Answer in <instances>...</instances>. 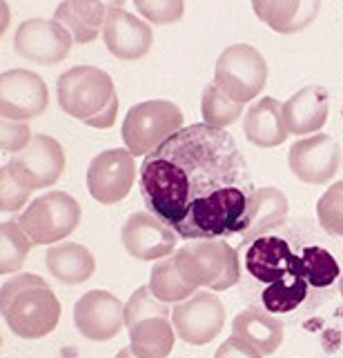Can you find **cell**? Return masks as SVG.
<instances>
[{
	"mask_svg": "<svg viewBox=\"0 0 343 358\" xmlns=\"http://www.w3.org/2000/svg\"><path fill=\"white\" fill-rule=\"evenodd\" d=\"M139 185L147 212L186 241L243 234L256 192L237 141L205 122L183 127L147 156Z\"/></svg>",
	"mask_w": 343,
	"mask_h": 358,
	"instance_id": "obj_1",
	"label": "cell"
},
{
	"mask_svg": "<svg viewBox=\"0 0 343 358\" xmlns=\"http://www.w3.org/2000/svg\"><path fill=\"white\" fill-rule=\"evenodd\" d=\"M0 312L16 336L36 341L58 327L60 303L45 278L16 274L0 289Z\"/></svg>",
	"mask_w": 343,
	"mask_h": 358,
	"instance_id": "obj_2",
	"label": "cell"
},
{
	"mask_svg": "<svg viewBox=\"0 0 343 358\" xmlns=\"http://www.w3.org/2000/svg\"><path fill=\"white\" fill-rule=\"evenodd\" d=\"M60 109L94 129H109L116 122L118 96L107 71L78 65L60 73L56 85Z\"/></svg>",
	"mask_w": 343,
	"mask_h": 358,
	"instance_id": "obj_3",
	"label": "cell"
},
{
	"mask_svg": "<svg viewBox=\"0 0 343 358\" xmlns=\"http://www.w3.org/2000/svg\"><path fill=\"white\" fill-rule=\"evenodd\" d=\"M174 263L190 285L225 292L241 278L239 254L225 241H190L174 252Z\"/></svg>",
	"mask_w": 343,
	"mask_h": 358,
	"instance_id": "obj_4",
	"label": "cell"
},
{
	"mask_svg": "<svg viewBox=\"0 0 343 358\" xmlns=\"http://www.w3.org/2000/svg\"><path fill=\"white\" fill-rule=\"evenodd\" d=\"M181 129L183 112L178 105L169 101H145L134 105L127 112L120 136L122 143H125V150L134 158H147Z\"/></svg>",
	"mask_w": 343,
	"mask_h": 358,
	"instance_id": "obj_5",
	"label": "cell"
},
{
	"mask_svg": "<svg viewBox=\"0 0 343 358\" xmlns=\"http://www.w3.org/2000/svg\"><path fill=\"white\" fill-rule=\"evenodd\" d=\"M267 83V63L256 47L239 43L223 49L216 58L214 85L232 101L245 105L256 98Z\"/></svg>",
	"mask_w": 343,
	"mask_h": 358,
	"instance_id": "obj_6",
	"label": "cell"
},
{
	"mask_svg": "<svg viewBox=\"0 0 343 358\" xmlns=\"http://www.w3.org/2000/svg\"><path fill=\"white\" fill-rule=\"evenodd\" d=\"M80 223V205L67 192H49L18 216V225L34 245H54L65 241Z\"/></svg>",
	"mask_w": 343,
	"mask_h": 358,
	"instance_id": "obj_7",
	"label": "cell"
},
{
	"mask_svg": "<svg viewBox=\"0 0 343 358\" xmlns=\"http://www.w3.org/2000/svg\"><path fill=\"white\" fill-rule=\"evenodd\" d=\"M172 325L183 343L207 345L212 343L225 325V310L214 292H196L188 301L174 305Z\"/></svg>",
	"mask_w": 343,
	"mask_h": 358,
	"instance_id": "obj_8",
	"label": "cell"
},
{
	"mask_svg": "<svg viewBox=\"0 0 343 358\" xmlns=\"http://www.w3.org/2000/svg\"><path fill=\"white\" fill-rule=\"evenodd\" d=\"M11 171L29 192L52 187L65 169V152L52 136L36 134L22 152L9 158Z\"/></svg>",
	"mask_w": 343,
	"mask_h": 358,
	"instance_id": "obj_9",
	"label": "cell"
},
{
	"mask_svg": "<svg viewBox=\"0 0 343 358\" xmlns=\"http://www.w3.org/2000/svg\"><path fill=\"white\" fill-rule=\"evenodd\" d=\"M136 180V163L125 150H107L98 154L88 167V192L101 205H116L132 192Z\"/></svg>",
	"mask_w": 343,
	"mask_h": 358,
	"instance_id": "obj_10",
	"label": "cell"
},
{
	"mask_svg": "<svg viewBox=\"0 0 343 358\" xmlns=\"http://www.w3.org/2000/svg\"><path fill=\"white\" fill-rule=\"evenodd\" d=\"M49 105L45 80L29 69H7L0 73V116L24 122L41 116Z\"/></svg>",
	"mask_w": 343,
	"mask_h": 358,
	"instance_id": "obj_11",
	"label": "cell"
},
{
	"mask_svg": "<svg viewBox=\"0 0 343 358\" xmlns=\"http://www.w3.org/2000/svg\"><path fill=\"white\" fill-rule=\"evenodd\" d=\"M74 38L56 20L29 18L18 24L14 36L16 54L36 65H56L71 52Z\"/></svg>",
	"mask_w": 343,
	"mask_h": 358,
	"instance_id": "obj_12",
	"label": "cell"
},
{
	"mask_svg": "<svg viewBox=\"0 0 343 358\" xmlns=\"http://www.w3.org/2000/svg\"><path fill=\"white\" fill-rule=\"evenodd\" d=\"M288 163L292 174L301 182L326 185L337 176L343 154L330 134H312L308 138H299L290 147Z\"/></svg>",
	"mask_w": 343,
	"mask_h": 358,
	"instance_id": "obj_13",
	"label": "cell"
},
{
	"mask_svg": "<svg viewBox=\"0 0 343 358\" xmlns=\"http://www.w3.org/2000/svg\"><path fill=\"white\" fill-rule=\"evenodd\" d=\"M74 323L85 338L94 343L112 341L125 325V305L105 289H92L74 305Z\"/></svg>",
	"mask_w": 343,
	"mask_h": 358,
	"instance_id": "obj_14",
	"label": "cell"
},
{
	"mask_svg": "<svg viewBox=\"0 0 343 358\" xmlns=\"http://www.w3.org/2000/svg\"><path fill=\"white\" fill-rule=\"evenodd\" d=\"M176 231L150 212H134L120 229L125 252L139 261H163L176 252Z\"/></svg>",
	"mask_w": 343,
	"mask_h": 358,
	"instance_id": "obj_15",
	"label": "cell"
},
{
	"mask_svg": "<svg viewBox=\"0 0 343 358\" xmlns=\"http://www.w3.org/2000/svg\"><path fill=\"white\" fill-rule=\"evenodd\" d=\"M152 41L150 24L118 5H109L103 27V43L109 54L120 60H139L150 52Z\"/></svg>",
	"mask_w": 343,
	"mask_h": 358,
	"instance_id": "obj_16",
	"label": "cell"
},
{
	"mask_svg": "<svg viewBox=\"0 0 343 358\" xmlns=\"http://www.w3.org/2000/svg\"><path fill=\"white\" fill-rule=\"evenodd\" d=\"M299 267L301 258L279 236L256 238L245 252V269L250 271V276L265 282V285H272V282L290 276Z\"/></svg>",
	"mask_w": 343,
	"mask_h": 358,
	"instance_id": "obj_17",
	"label": "cell"
},
{
	"mask_svg": "<svg viewBox=\"0 0 343 358\" xmlns=\"http://www.w3.org/2000/svg\"><path fill=\"white\" fill-rule=\"evenodd\" d=\"M330 114V98L328 92L318 85L303 87L294 94L290 101L284 103V120L288 134L305 136L316 134L326 125Z\"/></svg>",
	"mask_w": 343,
	"mask_h": 358,
	"instance_id": "obj_18",
	"label": "cell"
},
{
	"mask_svg": "<svg viewBox=\"0 0 343 358\" xmlns=\"http://www.w3.org/2000/svg\"><path fill=\"white\" fill-rule=\"evenodd\" d=\"M243 134L254 147H261V150H272V147L284 145L290 136L284 120V103L270 96L261 98L245 114Z\"/></svg>",
	"mask_w": 343,
	"mask_h": 358,
	"instance_id": "obj_19",
	"label": "cell"
},
{
	"mask_svg": "<svg viewBox=\"0 0 343 358\" xmlns=\"http://www.w3.org/2000/svg\"><path fill=\"white\" fill-rule=\"evenodd\" d=\"M290 212L288 196L276 187H259L248 203L243 220V241L250 236L261 238L265 231L286 225Z\"/></svg>",
	"mask_w": 343,
	"mask_h": 358,
	"instance_id": "obj_20",
	"label": "cell"
},
{
	"mask_svg": "<svg viewBox=\"0 0 343 358\" xmlns=\"http://www.w3.org/2000/svg\"><path fill=\"white\" fill-rule=\"evenodd\" d=\"M130 348L139 358H167L174 350L176 329L167 314H152L127 327Z\"/></svg>",
	"mask_w": 343,
	"mask_h": 358,
	"instance_id": "obj_21",
	"label": "cell"
},
{
	"mask_svg": "<svg viewBox=\"0 0 343 358\" xmlns=\"http://www.w3.org/2000/svg\"><path fill=\"white\" fill-rule=\"evenodd\" d=\"M232 334L252 345L261 356H267L281 348L286 331H284V323L270 312L245 310L232 323Z\"/></svg>",
	"mask_w": 343,
	"mask_h": 358,
	"instance_id": "obj_22",
	"label": "cell"
},
{
	"mask_svg": "<svg viewBox=\"0 0 343 358\" xmlns=\"http://www.w3.org/2000/svg\"><path fill=\"white\" fill-rule=\"evenodd\" d=\"M45 263L52 276L65 285H80V282L90 280L96 271L94 254L78 243L52 245L45 254Z\"/></svg>",
	"mask_w": 343,
	"mask_h": 358,
	"instance_id": "obj_23",
	"label": "cell"
},
{
	"mask_svg": "<svg viewBox=\"0 0 343 358\" xmlns=\"http://www.w3.org/2000/svg\"><path fill=\"white\" fill-rule=\"evenodd\" d=\"M109 5L103 3H60L54 20L69 31L74 43L88 45L103 34Z\"/></svg>",
	"mask_w": 343,
	"mask_h": 358,
	"instance_id": "obj_24",
	"label": "cell"
},
{
	"mask_svg": "<svg viewBox=\"0 0 343 358\" xmlns=\"http://www.w3.org/2000/svg\"><path fill=\"white\" fill-rule=\"evenodd\" d=\"M252 9L276 34H297L310 27L321 11V3H297V0L294 3H263V0H256L252 3Z\"/></svg>",
	"mask_w": 343,
	"mask_h": 358,
	"instance_id": "obj_25",
	"label": "cell"
},
{
	"mask_svg": "<svg viewBox=\"0 0 343 358\" xmlns=\"http://www.w3.org/2000/svg\"><path fill=\"white\" fill-rule=\"evenodd\" d=\"M150 292L156 296L161 303H183L188 301L190 296L196 294V289L190 285V282L181 276V271L174 263V254L163 258V261H158L154 267H152V274H150Z\"/></svg>",
	"mask_w": 343,
	"mask_h": 358,
	"instance_id": "obj_26",
	"label": "cell"
},
{
	"mask_svg": "<svg viewBox=\"0 0 343 358\" xmlns=\"http://www.w3.org/2000/svg\"><path fill=\"white\" fill-rule=\"evenodd\" d=\"M308 280L303 278L301 267L297 271H292L290 276L281 278L272 285H267L263 289V307L270 314H288L294 312L297 307L308 299Z\"/></svg>",
	"mask_w": 343,
	"mask_h": 358,
	"instance_id": "obj_27",
	"label": "cell"
},
{
	"mask_svg": "<svg viewBox=\"0 0 343 358\" xmlns=\"http://www.w3.org/2000/svg\"><path fill=\"white\" fill-rule=\"evenodd\" d=\"M31 245L34 243L22 231L18 220H7L0 225V274H14L22 269Z\"/></svg>",
	"mask_w": 343,
	"mask_h": 358,
	"instance_id": "obj_28",
	"label": "cell"
},
{
	"mask_svg": "<svg viewBox=\"0 0 343 358\" xmlns=\"http://www.w3.org/2000/svg\"><path fill=\"white\" fill-rule=\"evenodd\" d=\"M201 114L203 122L207 127L214 129H225L232 122H237L243 114V105L234 103L230 96L220 92L214 83H210L203 92V101H201Z\"/></svg>",
	"mask_w": 343,
	"mask_h": 358,
	"instance_id": "obj_29",
	"label": "cell"
},
{
	"mask_svg": "<svg viewBox=\"0 0 343 358\" xmlns=\"http://www.w3.org/2000/svg\"><path fill=\"white\" fill-rule=\"evenodd\" d=\"M299 258H301V274L308 280L310 287L316 289L330 287L341 274L337 258L328 250H323V247H308V250H303Z\"/></svg>",
	"mask_w": 343,
	"mask_h": 358,
	"instance_id": "obj_30",
	"label": "cell"
},
{
	"mask_svg": "<svg viewBox=\"0 0 343 358\" xmlns=\"http://www.w3.org/2000/svg\"><path fill=\"white\" fill-rule=\"evenodd\" d=\"M316 220L330 236L343 238V180L330 185L316 203Z\"/></svg>",
	"mask_w": 343,
	"mask_h": 358,
	"instance_id": "obj_31",
	"label": "cell"
},
{
	"mask_svg": "<svg viewBox=\"0 0 343 358\" xmlns=\"http://www.w3.org/2000/svg\"><path fill=\"white\" fill-rule=\"evenodd\" d=\"M31 192L18 180L9 165L0 169V209L3 212H18L29 201Z\"/></svg>",
	"mask_w": 343,
	"mask_h": 358,
	"instance_id": "obj_32",
	"label": "cell"
},
{
	"mask_svg": "<svg viewBox=\"0 0 343 358\" xmlns=\"http://www.w3.org/2000/svg\"><path fill=\"white\" fill-rule=\"evenodd\" d=\"M139 14H143V18L152 20L154 24H172L178 22L186 14V5L181 0H167V3H154V0H136L134 3Z\"/></svg>",
	"mask_w": 343,
	"mask_h": 358,
	"instance_id": "obj_33",
	"label": "cell"
},
{
	"mask_svg": "<svg viewBox=\"0 0 343 358\" xmlns=\"http://www.w3.org/2000/svg\"><path fill=\"white\" fill-rule=\"evenodd\" d=\"M31 129L24 125V122H16V120H0V147L5 152L18 154L24 147L31 143Z\"/></svg>",
	"mask_w": 343,
	"mask_h": 358,
	"instance_id": "obj_34",
	"label": "cell"
},
{
	"mask_svg": "<svg viewBox=\"0 0 343 358\" xmlns=\"http://www.w3.org/2000/svg\"><path fill=\"white\" fill-rule=\"evenodd\" d=\"M214 358H261V354L256 352L252 345H248L245 341H241L239 336L232 334L227 341H223V345L216 350Z\"/></svg>",
	"mask_w": 343,
	"mask_h": 358,
	"instance_id": "obj_35",
	"label": "cell"
},
{
	"mask_svg": "<svg viewBox=\"0 0 343 358\" xmlns=\"http://www.w3.org/2000/svg\"><path fill=\"white\" fill-rule=\"evenodd\" d=\"M116 358H139V356L132 352V348H122V350H118Z\"/></svg>",
	"mask_w": 343,
	"mask_h": 358,
	"instance_id": "obj_36",
	"label": "cell"
},
{
	"mask_svg": "<svg viewBox=\"0 0 343 358\" xmlns=\"http://www.w3.org/2000/svg\"><path fill=\"white\" fill-rule=\"evenodd\" d=\"M341 167H343V163H341Z\"/></svg>",
	"mask_w": 343,
	"mask_h": 358,
	"instance_id": "obj_37",
	"label": "cell"
}]
</instances>
